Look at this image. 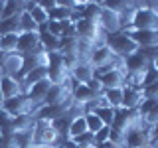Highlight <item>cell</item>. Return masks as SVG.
I'll return each mask as SVG.
<instances>
[{
    "label": "cell",
    "instance_id": "6da1fadb",
    "mask_svg": "<svg viewBox=\"0 0 158 148\" xmlns=\"http://www.w3.org/2000/svg\"><path fill=\"white\" fill-rule=\"evenodd\" d=\"M105 43H107L109 49H111L118 59H127L128 56H132V53L138 51V43L128 36L125 30L115 32V34H107Z\"/></svg>",
    "mask_w": 158,
    "mask_h": 148
},
{
    "label": "cell",
    "instance_id": "7a4b0ae2",
    "mask_svg": "<svg viewBox=\"0 0 158 148\" xmlns=\"http://www.w3.org/2000/svg\"><path fill=\"white\" fill-rule=\"evenodd\" d=\"M75 36H77V39L87 42V43H91V46H101V43H105L107 34L101 30L99 22L81 18V20L75 22Z\"/></svg>",
    "mask_w": 158,
    "mask_h": 148
},
{
    "label": "cell",
    "instance_id": "3957f363",
    "mask_svg": "<svg viewBox=\"0 0 158 148\" xmlns=\"http://www.w3.org/2000/svg\"><path fill=\"white\" fill-rule=\"evenodd\" d=\"M61 138L52 126V122L36 121L34 126V146H61Z\"/></svg>",
    "mask_w": 158,
    "mask_h": 148
},
{
    "label": "cell",
    "instance_id": "277c9868",
    "mask_svg": "<svg viewBox=\"0 0 158 148\" xmlns=\"http://www.w3.org/2000/svg\"><path fill=\"white\" fill-rule=\"evenodd\" d=\"M128 28H132V30H158V12L146 8V6L135 8Z\"/></svg>",
    "mask_w": 158,
    "mask_h": 148
},
{
    "label": "cell",
    "instance_id": "5b68a950",
    "mask_svg": "<svg viewBox=\"0 0 158 148\" xmlns=\"http://www.w3.org/2000/svg\"><path fill=\"white\" fill-rule=\"evenodd\" d=\"M152 65L150 57L144 53V49L138 47L136 53L128 56L127 59H123V67H125V73L127 75H138V77H144L146 69Z\"/></svg>",
    "mask_w": 158,
    "mask_h": 148
},
{
    "label": "cell",
    "instance_id": "8992f818",
    "mask_svg": "<svg viewBox=\"0 0 158 148\" xmlns=\"http://www.w3.org/2000/svg\"><path fill=\"white\" fill-rule=\"evenodd\" d=\"M2 107L12 117H18V115H34L40 105H36L28 95H18V97H12V99H4Z\"/></svg>",
    "mask_w": 158,
    "mask_h": 148
},
{
    "label": "cell",
    "instance_id": "52a82bcc",
    "mask_svg": "<svg viewBox=\"0 0 158 148\" xmlns=\"http://www.w3.org/2000/svg\"><path fill=\"white\" fill-rule=\"evenodd\" d=\"M125 67H111V69H103L97 71L95 77L99 79V83L103 85V89H115L125 85Z\"/></svg>",
    "mask_w": 158,
    "mask_h": 148
},
{
    "label": "cell",
    "instance_id": "ba28073f",
    "mask_svg": "<svg viewBox=\"0 0 158 148\" xmlns=\"http://www.w3.org/2000/svg\"><path fill=\"white\" fill-rule=\"evenodd\" d=\"M150 144V134H148V126H132L131 130L125 132V148H142Z\"/></svg>",
    "mask_w": 158,
    "mask_h": 148
},
{
    "label": "cell",
    "instance_id": "9c48e42d",
    "mask_svg": "<svg viewBox=\"0 0 158 148\" xmlns=\"http://www.w3.org/2000/svg\"><path fill=\"white\" fill-rule=\"evenodd\" d=\"M38 49H42L38 32H20L18 34L16 53H20V56H28V53H34V51H38Z\"/></svg>",
    "mask_w": 158,
    "mask_h": 148
},
{
    "label": "cell",
    "instance_id": "30bf717a",
    "mask_svg": "<svg viewBox=\"0 0 158 148\" xmlns=\"http://www.w3.org/2000/svg\"><path fill=\"white\" fill-rule=\"evenodd\" d=\"M125 32L138 43V47H158V30H132V28H127Z\"/></svg>",
    "mask_w": 158,
    "mask_h": 148
},
{
    "label": "cell",
    "instance_id": "8fae6325",
    "mask_svg": "<svg viewBox=\"0 0 158 148\" xmlns=\"http://www.w3.org/2000/svg\"><path fill=\"white\" fill-rule=\"evenodd\" d=\"M0 93H2L4 99H12V97L24 95V89H22L20 79L14 77V75H2V73H0Z\"/></svg>",
    "mask_w": 158,
    "mask_h": 148
},
{
    "label": "cell",
    "instance_id": "7c38bea8",
    "mask_svg": "<svg viewBox=\"0 0 158 148\" xmlns=\"http://www.w3.org/2000/svg\"><path fill=\"white\" fill-rule=\"evenodd\" d=\"M71 101L87 107L89 103H95V101H97V95H95V93H93L87 85L73 81V85H71Z\"/></svg>",
    "mask_w": 158,
    "mask_h": 148
},
{
    "label": "cell",
    "instance_id": "4fadbf2b",
    "mask_svg": "<svg viewBox=\"0 0 158 148\" xmlns=\"http://www.w3.org/2000/svg\"><path fill=\"white\" fill-rule=\"evenodd\" d=\"M95 105H107V107H113V109H121V105H123V87L103 89L101 97H97Z\"/></svg>",
    "mask_w": 158,
    "mask_h": 148
},
{
    "label": "cell",
    "instance_id": "5bb4252c",
    "mask_svg": "<svg viewBox=\"0 0 158 148\" xmlns=\"http://www.w3.org/2000/svg\"><path fill=\"white\" fill-rule=\"evenodd\" d=\"M93 77H95V69L91 67L89 61H77L75 65L71 67V79L75 83H83V85H87Z\"/></svg>",
    "mask_w": 158,
    "mask_h": 148
},
{
    "label": "cell",
    "instance_id": "9a60e30c",
    "mask_svg": "<svg viewBox=\"0 0 158 148\" xmlns=\"http://www.w3.org/2000/svg\"><path fill=\"white\" fill-rule=\"evenodd\" d=\"M97 22H99V26H101V30L105 34L121 32V18H118V14H115V12H109V10L103 8Z\"/></svg>",
    "mask_w": 158,
    "mask_h": 148
},
{
    "label": "cell",
    "instance_id": "2e32d148",
    "mask_svg": "<svg viewBox=\"0 0 158 148\" xmlns=\"http://www.w3.org/2000/svg\"><path fill=\"white\" fill-rule=\"evenodd\" d=\"M38 34H40V46H42L44 51H48V53L59 51V47H61V38L49 34L48 30H46V26H40Z\"/></svg>",
    "mask_w": 158,
    "mask_h": 148
},
{
    "label": "cell",
    "instance_id": "e0dca14e",
    "mask_svg": "<svg viewBox=\"0 0 158 148\" xmlns=\"http://www.w3.org/2000/svg\"><path fill=\"white\" fill-rule=\"evenodd\" d=\"M42 79H48V65H40V67H34L32 71H28L26 75L20 79V83H22V89H24V95H26V91L32 85H36L40 83Z\"/></svg>",
    "mask_w": 158,
    "mask_h": 148
},
{
    "label": "cell",
    "instance_id": "ac0fdd59",
    "mask_svg": "<svg viewBox=\"0 0 158 148\" xmlns=\"http://www.w3.org/2000/svg\"><path fill=\"white\" fill-rule=\"evenodd\" d=\"M142 103V91L138 87H123V109H138Z\"/></svg>",
    "mask_w": 158,
    "mask_h": 148
},
{
    "label": "cell",
    "instance_id": "d6986e66",
    "mask_svg": "<svg viewBox=\"0 0 158 148\" xmlns=\"http://www.w3.org/2000/svg\"><path fill=\"white\" fill-rule=\"evenodd\" d=\"M49 87H52V83H49V79H42L40 83H36V85H32L26 91V95L32 99L36 105H42L44 103V99H46L48 95V91H49Z\"/></svg>",
    "mask_w": 158,
    "mask_h": 148
},
{
    "label": "cell",
    "instance_id": "ffe728a7",
    "mask_svg": "<svg viewBox=\"0 0 158 148\" xmlns=\"http://www.w3.org/2000/svg\"><path fill=\"white\" fill-rule=\"evenodd\" d=\"M101 6L105 10H109V12H115L121 16V14L128 12V10L136 8V4H135V0H105Z\"/></svg>",
    "mask_w": 158,
    "mask_h": 148
},
{
    "label": "cell",
    "instance_id": "44dd1931",
    "mask_svg": "<svg viewBox=\"0 0 158 148\" xmlns=\"http://www.w3.org/2000/svg\"><path fill=\"white\" fill-rule=\"evenodd\" d=\"M34 126H36V117H34V115H18V117H14L12 132L34 130Z\"/></svg>",
    "mask_w": 158,
    "mask_h": 148
},
{
    "label": "cell",
    "instance_id": "7402d4cb",
    "mask_svg": "<svg viewBox=\"0 0 158 148\" xmlns=\"http://www.w3.org/2000/svg\"><path fill=\"white\" fill-rule=\"evenodd\" d=\"M91 113H95V115L103 121V125H105V126H113V121H115V113H117V109L107 107V105H93Z\"/></svg>",
    "mask_w": 158,
    "mask_h": 148
},
{
    "label": "cell",
    "instance_id": "603a6c76",
    "mask_svg": "<svg viewBox=\"0 0 158 148\" xmlns=\"http://www.w3.org/2000/svg\"><path fill=\"white\" fill-rule=\"evenodd\" d=\"M20 14L0 20V36L2 34H20Z\"/></svg>",
    "mask_w": 158,
    "mask_h": 148
},
{
    "label": "cell",
    "instance_id": "cb8c5ba5",
    "mask_svg": "<svg viewBox=\"0 0 158 148\" xmlns=\"http://www.w3.org/2000/svg\"><path fill=\"white\" fill-rule=\"evenodd\" d=\"M18 47V34H2L0 36V53H14Z\"/></svg>",
    "mask_w": 158,
    "mask_h": 148
},
{
    "label": "cell",
    "instance_id": "d4e9b609",
    "mask_svg": "<svg viewBox=\"0 0 158 148\" xmlns=\"http://www.w3.org/2000/svg\"><path fill=\"white\" fill-rule=\"evenodd\" d=\"M83 132H89L87 130V122H85V115L73 117L71 118V125H69V140H71V138L81 136Z\"/></svg>",
    "mask_w": 158,
    "mask_h": 148
},
{
    "label": "cell",
    "instance_id": "484cf974",
    "mask_svg": "<svg viewBox=\"0 0 158 148\" xmlns=\"http://www.w3.org/2000/svg\"><path fill=\"white\" fill-rule=\"evenodd\" d=\"M28 12H30V16L34 18V22L38 24V26H44V24H48V20H49V14H48V10L46 8H42L40 4H30V6L26 8Z\"/></svg>",
    "mask_w": 158,
    "mask_h": 148
},
{
    "label": "cell",
    "instance_id": "4316f807",
    "mask_svg": "<svg viewBox=\"0 0 158 148\" xmlns=\"http://www.w3.org/2000/svg\"><path fill=\"white\" fill-rule=\"evenodd\" d=\"M73 12L75 8H67V6H56L53 10H49V20H57V22H65V20H73Z\"/></svg>",
    "mask_w": 158,
    "mask_h": 148
},
{
    "label": "cell",
    "instance_id": "83f0119b",
    "mask_svg": "<svg viewBox=\"0 0 158 148\" xmlns=\"http://www.w3.org/2000/svg\"><path fill=\"white\" fill-rule=\"evenodd\" d=\"M12 122H14V117L10 115L4 107H0V132L4 136L12 134Z\"/></svg>",
    "mask_w": 158,
    "mask_h": 148
},
{
    "label": "cell",
    "instance_id": "f1b7e54d",
    "mask_svg": "<svg viewBox=\"0 0 158 148\" xmlns=\"http://www.w3.org/2000/svg\"><path fill=\"white\" fill-rule=\"evenodd\" d=\"M20 30H22V32H38L40 30V26L34 22V18L30 16L28 10H22V12H20Z\"/></svg>",
    "mask_w": 158,
    "mask_h": 148
},
{
    "label": "cell",
    "instance_id": "f546056e",
    "mask_svg": "<svg viewBox=\"0 0 158 148\" xmlns=\"http://www.w3.org/2000/svg\"><path fill=\"white\" fill-rule=\"evenodd\" d=\"M85 122H87V130H89V132H93V134H95V132H99L103 126H105L101 118H99L95 113H91V111L85 113Z\"/></svg>",
    "mask_w": 158,
    "mask_h": 148
},
{
    "label": "cell",
    "instance_id": "4dcf8cb0",
    "mask_svg": "<svg viewBox=\"0 0 158 148\" xmlns=\"http://www.w3.org/2000/svg\"><path fill=\"white\" fill-rule=\"evenodd\" d=\"M22 12V6L16 2V0H4V8H2V18H10L16 16V14ZM0 18V20H2Z\"/></svg>",
    "mask_w": 158,
    "mask_h": 148
},
{
    "label": "cell",
    "instance_id": "1f68e13d",
    "mask_svg": "<svg viewBox=\"0 0 158 148\" xmlns=\"http://www.w3.org/2000/svg\"><path fill=\"white\" fill-rule=\"evenodd\" d=\"M140 91H142V99H154V101H158V81L142 87Z\"/></svg>",
    "mask_w": 158,
    "mask_h": 148
},
{
    "label": "cell",
    "instance_id": "d6a6232c",
    "mask_svg": "<svg viewBox=\"0 0 158 148\" xmlns=\"http://www.w3.org/2000/svg\"><path fill=\"white\" fill-rule=\"evenodd\" d=\"M109 140L115 142L117 146H123V148H125V132H121V130H117V128L111 126V130H109Z\"/></svg>",
    "mask_w": 158,
    "mask_h": 148
},
{
    "label": "cell",
    "instance_id": "836d02e7",
    "mask_svg": "<svg viewBox=\"0 0 158 148\" xmlns=\"http://www.w3.org/2000/svg\"><path fill=\"white\" fill-rule=\"evenodd\" d=\"M142 121H144V125H146V126H152L154 122H158V101H156V105L146 113V117L142 118Z\"/></svg>",
    "mask_w": 158,
    "mask_h": 148
},
{
    "label": "cell",
    "instance_id": "e575fe53",
    "mask_svg": "<svg viewBox=\"0 0 158 148\" xmlns=\"http://www.w3.org/2000/svg\"><path fill=\"white\" fill-rule=\"evenodd\" d=\"M46 30L49 34H53V36H61V22H57V20H48V24H44Z\"/></svg>",
    "mask_w": 158,
    "mask_h": 148
},
{
    "label": "cell",
    "instance_id": "d590c367",
    "mask_svg": "<svg viewBox=\"0 0 158 148\" xmlns=\"http://www.w3.org/2000/svg\"><path fill=\"white\" fill-rule=\"evenodd\" d=\"M109 130H111V126H103L99 132H95V142H105V140H109Z\"/></svg>",
    "mask_w": 158,
    "mask_h": 148
},
{
    "label": "cell",
    "instance_id": "8d00e7d4",
    "mask_svg": "<svg viewBox=\"0 0 158 148\" xmlns=\"http://www.w3.org/2000/svg\"><path fill=\"white\" fill-rule=\"evenodd\" d=\"M148 134H150V144L158 142V122H154L152 126H148Z\"/></svg>",
    "mask_w": 158,
    "mask_h": 148
},
{
    "label": "cell",
    "instance_id": "74e56055",
    "mask_svg": "<svg viewBox=\"0 0 158 148\" xmlns=\"http://www.w3.org/2000/svg\"><path fill=\"white\" fill-rule=\"evenodd\" d=\"M36 4H40L42 8H46L48 12H49V10H53V8L57 6V4H56V0H36Z\"/></svg>",
    "mask_w": 158,
    "mask_h": 148
},
{
    "label": "cell",
    "instance_id": "f35d334b",
    "mask_svg": "<svg viewBox=\"0 0 158 148\" xmlns=\"http://www.w3.org/2000/svg\"><path fill=\"white\" fill-rule=\"evenodd\" d=\"M95 148H123V146H117L115 142H111V140H105V142H97Z\"/></svg>",
    "mask_w": 158,
    "mask_h": 148
},
{
    "label": "cell",
    "instance_id": "ab89813d",
    "mask_svg": "<svg viewBox=\"0 0 158 148\" xmlns=\"http://www.w3.org/2000/svg\"><path fill=\"white\" fill-rule=\"evenodd\" d=\"M57 6H67V8H75V2L73 0H56Z\"/></svg>",
    "mask_w": 158,
    "mask_h": 148
},
{
    "label": "cell",
    "instance_id": "60d3db41",
    "mask_svg": "<svg viewBox=\"0 0 158 148\" xmlns=\"http://www.w3.org/2000/svg\"><path fill=\"white\" fill-rule=\"evenodd\" d=\"M16 2L20 4V6H22V10H26V8L30 6V4H34L36 0H16Z\"/></svg>",
    "mask_w": 158,
    "mask_h": 148
},
{
    "label": "cell",
    "instance_id": "b9f144b4",
    "mask_svg": "<svg viewBox=\"0 0 158 148\" xmlns=\"http://www.w3.org/2000/svg\"><path fill=\"white\" fill-rule=\"evenodd\" d=\"M73 2H75V6H85V4L93 2V0H73Z\"/></svg>",
    "mask_w": 158,
    "mask_h": 148
},
{
    "label": "cell",
    "instance_id": "7bdbcfd3",
    "mask_svg": "<svg viewBox=\"0 0 158 148\" xmlns=\"http://www.w3.org/2000/svg\"><path fill=\"white\" fill-rule=\"evenodd\" d=\"M152 67H154V69H156V71H158V56H156L154 59H152Z\"/></svg>",
    "mask_w": 158,
    "mask_h": 148
},
{
    "label": "cell",
    "instance_id": "ee69618b",
    "mask_svg": "<svg viewBox=\"0 0 158 148\" xmlns=\"http://www.w3.org/2000/svg\"><path fill=\"white\" fill-rule=\"evenodd\" d=\"M2 8H4V0H0V18H2Z\"/></svg>",
    "mask_w": 158,
    "mask_h": 148
},
{
    "label": "cell",
    "instance_id": "f6af8a7d",
    "mask_svg": "<svg viewBox=\"0 0 158 148\" xmlns=\"http://www.w3.org/2000/svg\"><path fill=\"white\" fill-rule=\"evenodd\" d=\"M93 2H95V4H103V2H105V0H93Z\"/></svg>",
    "mask_w": 158,
    "mask_h": 148
},
{
    "label": "cell",
    "instance_id": "bcb514c9",
    "mask_svg": "<svg viewBox=\"0 0 158 148\" xmlns=\"http://www.w3.org/2000/svg\"><path fill=\"white\" fill-rule=\"evenodd\" d=\"M142 148H154V144H146V146H142Z\"/></svg>",
    "mask_w": 158,
    "mask_h": 148
},
{
    "label": "cell",
    "instance_id": "7dc6e473",
    "mask_svg": "<svg viewBox=\"0 0 158 148\" xmlns=\"http://www.w3.org/2000/svg\"><path fill=\"white\" fill-rule=\"evenodd\" d=\"M156 81H158V73H156Z\"/></svg>",
    "mask_w": 158,
    "mask_h": 148
}]
</instances>
